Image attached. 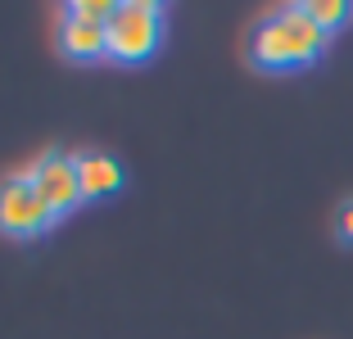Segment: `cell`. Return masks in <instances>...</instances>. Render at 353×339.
Wrapping results in <instances>:
<instances>
[{"label": "cell", "mask_w": 353, "mask_h": 339, "mask_svg": "<svg viewBox=\"0 0 353 339\" xmlns=\"http://www.w3.org/2000/svg\"><path fill=\"white\" fill-rule=\"evenodd\" d=\"M326 32H317L303 19L299 5H285L276 14H263L250 28V41H245V59L250 68L272 72V77H285V72H303L326 54Z\"/></svg>", "instance_id": "cell-1"}, {"label": "cell", "mask_w": 353, "mask_h": 339, "mask_svg": "<svg viewBox=\"0 0 353 339\" xmlns=\"http://www.w3.org/2000/svg\"><path fill=\"white\" fill-rule=\"evenodd\" d=\"M168 37V10L154 0H123L109 19V63L141 68L163 50Z\"/></svg>", "instance_id": "cell-2"}, {"label": "cell", "mask_w": 353, "mask_h": 339, "mask_svg": "<svg viewBox=\"0 0 353 339\" xmlns=\"http://www.w3.org/2000/svg\"><path fill=\"white\" fill-rule=\"evenodd\" d=\"M50 226H59V222H54L50 208L41 204V195L32 190L28 172L0 176V236L28 245V240H41Z\"/></svg>", "instance_id": "cell-3"}, {"label": "cell", "mask_w": 353, "mask_h": 339, "mask_svg": "<svg viewBox=\"0 0 353 339\" xmlns=\"http://www.w3.org/2000/svg\"><path fill=\"white\" fill-rule=\"evenodd\" d=\"M23 172H28L32 190L41 195V204L50 208L54 222H63V217H73L77 208H82V185H77L73 154H63V150H46V154H37Z\"/></svg>", "instance_id": "cell-4"}, {"label": "cell", "mask_w": 353, "mask_h": 339, "mask_svg": "<svg viewBox=\"0 0 353 339\" xmlns=\"http://www.w3.org/2000/svg\"><path fill=\"white\" fill-rule=\"evenodd\" d=\"M77 185H82V204H109L127 190V167L104 150H82L73 154Z\"/></svg>", "instance_id": "cell-5"}, {"label": "cell", "mask_w": 353, "mask_h": 339, "mask_svg": "<svg viewBox=\"0 0 353 339\" xmlns=\"http://www.w3.org/2000/svg\"><path fill=\"white\" fill-rule=\"evenodd\" d=\"M54 45H59V54L68 63L91 68V63L109 59V28H104V23H82V19L59 14V19H54Z\"/></svg>", "instance_id": "cell-6"}, {"label": "cell", "mask_w": 353, "mask_h": 339, "mask_svg": "<svg viewBox=\"0 0 353 339\" xmlns=\"http://www.w3.org/2000/svg\"><path fill=\"white\" fill-rule=\"evenodd\" d=\"M299 10L326 37H335V32H344L353 23V0H299Z\"/></svg>", "instance_id": "cell-7"}, {"label": "cell", "mask_w": 353, "mask_h": 339, "mask_svg": "<svg viewBox=\"0 0 353 339\" xmlns=\"http://www.w3.org/2000/svg\"><path fill=\"white\" fill-rule=\"evenodd\" d=\"M118 0H68V5H59V14H68V19H82V23H104L109 28V19H114Z\"/></svg>", "instance_id": "cell-8"}, {"label": "cell", "mask_w": 353, "mask_h": 339, "mask_svg": "<svg viewBox=\"0 0 353 339\" xmlns=\"http://www.w3.org/2000/svg\"><path fill=\"white\" fill-rule=\"evenodd\" d=\"M335 240H340L344 249H353V195L340 199V208H335V222H331Z\"/></svg>", "instance_id": "cell-9"}]
</instances>
